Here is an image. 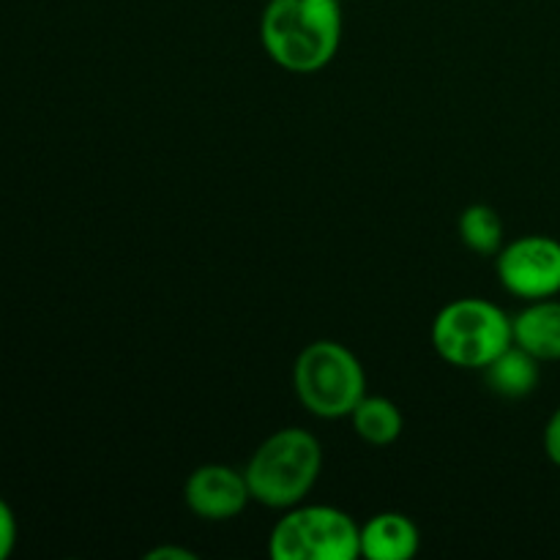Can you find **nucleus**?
Here are the masks:
<instances>
[{"instance_id": "obj_10", "label": "nucleus", "mask_w": 560, "mask_h": 560, "mask_svg": "<svg viewBox=\"0 0 560 560\" xmlns=\"http://www.w3.org/2000/svg\"><path fill=\"white\" fill-rule=\"evenodd\" d=\"M485 381L490 386L492 394L503 399H523L530 397L536 392L541 381V361L534 359L530 353H525L523 348L512 345V348L503 350L492 364H487Z\"/></svg>"}, {"instance_id": "obj_2", "label": "nucleus", "mask_w": 560, "mask_h": 560, "mask_svg": "<svg viewBox=\"0 0 560 560\" xmlns=\"http://www.w3.org/2000/svg\"><path fill=\"white\" fill-rule=\"evenodd\" d=\"M320 441L301 427H284L255 448L244 476L252 501L288 512L310 495L312 487L320 479Z\"/></svg>"}, {"instance_id": "obj_11", "label": "nucleus", "mask_w": 560, "mask_h": 560, "mask_svg": "<svg viewBox=\"0 0 560 560\" xmlns=\"http://www.w3.org/2000/svg\"><path fill=\"white\" fill-rule=\"evenodd\" d=\"M348 419L353 424L355 435L370 443V446H392L402 435L405 427L397 405L386 397H377V394H364Z\"/></svg>"}, {"instance_id": "obj_15", "label": "nucleus", "mask_w": 560, "mask_h": 560, "mask_svg": "<svg viewBox=\"0 0 560 560\" xmlns=\"http://www.w3.org/2000/svg\"><path fill=\"white\" fill-rule=\"evenodd\" d=\"M148 560H195L197 556L191 550H184V547H156V550H148Z\"/></svg>"}, {"instance_id": "obj_8", "label": "nucleus", "mask_w": 560, "mask_h": 560, "mask_svg": "<svg viewBox=\"0 0 560 560\" xmlns=\"http://www.w3.org/2000/svg\"><path fill=\"white\" fill-rule=\"evenodd\" d=\"M512 337L517 348L539 359L541 364L560 361V301H528L525 310L512 317Z\"/></svg>"}, {"instance_id": "obj_5", "label": "nucleus", "mask_w": 560, "mask_h": 560, "mask_svg": "<svg viewBox=\"0 0 560 560\" xmlns=\"http://www.w3.org/2000/svg\"><path fill=\"white\" fill-rule=\"evenodd\" d=\"M361 528L337 506H293L273 525L268 552L273 560H355L361 556Z\"/></svg>"}, {"instance_id": "obj_3", "label": "nucleus", "mask_w": 560, "mask_h": 560, "mask_svg": "<svg viewBox=\"0 0 560 560\" xmlns=\"http://www.w3.org/2000/svg\"><path fill=\"white\" fill-rule=\"evenodd\" d=\"M512 345V317L487 299H457L432 320V348L457 370H485Z\"/></svg>"}, {"instance_id": "obj_7", "label": "nucleus", "mask_w": 560, "mask_h": 560, "mask_svg": "<svg viewBox=\"0 0 560 560\" xmlns=\"http://www.w3.org/2000/svg\"><path fill=\"white\" fill-rule=\"evenodd\" d=\"M184 501L195 517L206 523H228L244 512L252 492L244 470L211 463L191 470L184 485Z\"/></svg>"}, {"instance_id": "obj_6", "label": "nucleus", "mask_w": 560, "mask_h": 560, "mask_svg": "<svg viewBox=\"0 0 560 560\" xmlns=\"http://www.w3.org/2000/svg\"><path fill=\"white\" fill-rule=\"evenodd\" d=\"M498 282L514 299L541 301L560 295V241L550 235H523L503 244L495 255Z\"/></svg>"}, {"instance_id": "obj_16", "label": "nucleus", "mask_w": 560, "mask_h": 560, "mask_svg": "<svg viewBox=\"0 0 560 560\" xmlns=\"http://www.w3.org/2000/svg\"><path fill=\"white\" fill-rule=\"evenodd\" d=\"M342 3H345V0H342Z\"/></svg>"}, {"instance_id": "obj_13", "label": "nucleus", "mask_w": 560, "mask_h": 560, "mask_svg": "<svg viewBox=\"0 0 560 560\" xmlns=\"http://www.w3.org/2000/svg\"><path fill=\"white\" fill-rule=\"evenodd\" d=\"M16 545V517L9 503L0 498V560L9 558Z\"/></svg>"}, {"instance_id": "obj_9", "label": "nucleus", "mask_w": 560, "mask_h": 560, "mask_svg": "<svg viewBox=\"0 0 560 560\" xmlns=\"http://www.w3.org/2000/svg\"><path fill=\"white\" fill-rule=\"evenodd\" d=\"M361 556L370 560H410L419 552V525L399 512L375 514L361 525Z\"/></svg>"}, {"instance_id": "obj_12", "label": "nucleus", "mask_w": 560, "mask_h": 560, "mask_svg": "<svg viewBox=\"0 0 560 560\" xmlns=\"http://www.w3.org/2000/svg\"><path fill=\"white\" fill-rule=\"evenodd\" d=\"M459 238L470 252L481 257H495L503 249V219L492 206L476 202L459 217Z\"/></svg>"}, {"instance_id": "obj_14", "label": "nucleus", "mask_w": 560, "mask_h": 560, "mask_svg": "<svg viewBox=\"0 0 560 560\" xmlns=\"http://www.w3.org/2000/svg\"><path fill=\"white\" fill-rule=\"evenodd\" d=\"M541 443H545L547 459H550L556 468H560V405L556 410H552L550 421H547L545 438H541Z\"/></svg>"}, {"instance_id": "obj_4", "label": "nucleus", "mask_w": 560, "mask_h": 560, "mask_svg": "<svg viewBox=\"0 0 560 560\" xmlns=\"http://www.w3.org/2000/svg\"><path fill=\"white\" fill-rule=\"evenodd\" d=\"M293 388L317 419H348L366 394V375L353 350L334 339H317L295 359Z\"/></svg>"}, {"instance_id": "obj_1", "label": "nucleus", "mask_w": 560, "mask_h": 560, "mask_svg": "<svg viewBox=\"0 0 560 560\" xmlns=\"http://www.w3.org/2000/svg\"><path fill=\"white\" fill-rule=\"evenodd\" d=\"M342 27V0H268L260 42L279 69L312 74L337 58Z\"/></svg>"}]
</instances>
